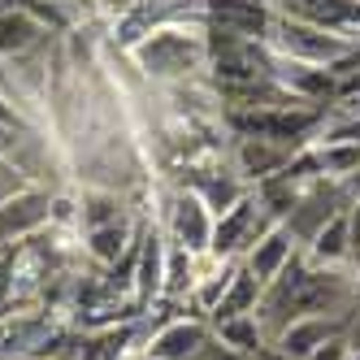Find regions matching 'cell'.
<instances>
[{"label": "cell", "mask_w": 360, "mask_h": 360, "mask_svg": "<svg viewBox=\"0 0 360 360\" xmlns=\"http://www.w3.org/2000/svg\"><path fill=\"white\" fill-rule=\"evenodd\" d=\"M261 291H265V282L239 261L235 274H230V282H226V291H221V300H217V308H213V321L256 313V304H261Z\"/></svg>", "instance_id": "obj_15"}, {"label": "cell", "mask_w": 360, "mask_h": 360, "mask_svg": "<svg viewBox=\"0 0 360 360\" xmlns=\"http://www.w3.org/2000/svg\"><path fill=\"white\" fill-rule=\"evenodd\" d=\"M334 334H343V317H300L287 330H278L274 352L282 360H308L326 339H334Z\"/></svg>", "instance_id": "obj_10"}, {"label": "cell", "mask_w": 360, "mask_h": 360, "mask_svg": "<svg viewBox=\"0 0 360 360\" xmlns=\"http://www.w3.org/2000/svg\"><path fill=\"white\" fill-rule=\"evenodd\" d=\"M0 131H13V135H31V126H27V117H22L9 100H0Z\"/></svg>", "instance_id": "obj_24"}, {"label": "cell", "mask_w": 360, "mask_h": 360, "mask_svg": "<svg viewBox=\"0 0 360 360\" xmlns=\"http://www.w3.org/2000/svg\"><path fill=\"white\" fill-rule=\"evenodd\" d=\"M195 282H200V274H195V252H187L183 243H169L165 248V287H161V295L178 300V295L195 291Z\"/></svg>", "instance_id": "obj_19"}, {"label": "cell", "mask_w": 360, "mask_h": 360, "mask_svg": "<svg viewBox=\"0 0 360 360\" xmlns=\"http://www.w3.org/2000/svg\"><path fill=\"white\" fill-rule=\"evenodd\" d=\"M31 187V178L22 174V165L13 157H0V204H9L18 191H27Z\"/></svg>", "instance_id": "obj_22"}, {"label": "cell", "mask_w": 360, "mask_h": 360, "mask_svg": "<svg viewBox=\"0 0 360 360\" xmlns=\"http://www.w3.org/2000/svg\"><path fill=\"white\" fill-rule=\"evenodd\" d=\"M308 261L313 265H343L352 261V230H347V209L334 213L308 243Z\"/></svg>", "instance_id": "obj_16"}, {"label": "cell", "mask_w": 360, "mask_h": 360, "mask_svg": "<svg viewBox=\"0 0 360 360\" xmlns=\"http://www.w3.org/2000/svg\"><path fill=\"white\" fill-rule=\"evenodd\" d=\"M204 18H209V31L243 35V39H269L274 27L269 0H204Z\"/></svg>", "instance_id": "obj_6"}, {"label": "cell", "mask_w": 360, "mask_h": 360, "mask_svg": "<svg viewBox=\"0 0 360 360\" xmlns=\"http://www.w3.org/2000/svg\"><path fill=\"white\" fill-rule=\"evenodd\" d=\"M135 235H139V230L126 221V217L122 221H109V226H96V230H87V252L96 256L100 265H117V256L135 243Z\"/></svg>", "instance_id": "obj_18"}, {"label": "cell", "mask_w": 360, "mask_h": 360, "mask_svg": "<svg viewBox=\"0 0 360 360\" xmlns=\"http://www.w3.org/2000/svg\"><path fill=\"white\" fill-rule=\"evenodd\" d=\"M347 360H360V352H347Z\"/></svg>", "instance_id": "obj_29"}, {"label": "cell", "mask_w": 360, "mask_h": 360, "mask_svg": "<svg viewBox=\"0 0 360 360\" xmlns=\"http://www.w3.org/2000/svg\"><path fill=\"white\" fill-rule=\"evenodd\" d=\"M274 226V217L265 213V204L256 200V191H248L235 209H226L213 221V243H209V261H243L252 252V243Z\"/></svg>", "instance_id": "obj_3"}, {"label": "cell", "mask_w": 360, "mask_h": 360, "mask_svg": "<svg viewBox=\"0 0 360 360\" xmlns=\"http://www.w3.org/2000/svg\"><path fill=\"white\" fill-rule=\"evenodd\" d=\"M126 217V209H122V195L117 191H87L83 195V204H79V221L87 226V230H96V226H109V221H122Z\"/></svg>", "instance_id": "obj_21"}, {"label": "cell", "mask_w": 360, "mask_h": 360, "mask_svg": "<svg viewBox=\"0 0 360 360\" xmlns=\"http://www.w3.org/2000/svg\"><path fill=\"white\" fill-rule=\"evenodd\" d=\"M44 35V22L31 9H5L0 13V57H22L27 48H35Z\"/></svg>", "instance_id": "obj_17"}, {"label": "cell", "mask_w": 360, "mask_h": 360, "mask_svg": "<svg viewBox=\"0 0 360 360\" xmlns=\"http://www.w3.org/2000/svg\"><path fill=\"white\" fill-rule=\"evenodd\" d=\"M213 209L204 204L195 191H174L169 200V239L174 243H183L187 252L195 256H209V243H213Z\"/></svg>", "instance_id": "obj_7"}, {"label": "cell", "mask_w": 360, "mask_h": 360, "mask_svg": "<svg viewBox=\"0 0 360 360\" xmlns=\"http://www.w3.org/2000/svg\"><path fill=\"white\" fill-rule=\"evenodd\" d=\"M209 339H213V326L209 321H200V317H174V321H165L148 339L143 356L148 360H195Z\"/></svg>", "instance_id": "obj_8"}, {"label": "cell", "mask_w": 360, "mask_h": 360, "mask_svg": "<svg viewBox=\"0 0 360 360\" xmlns=\"http://www.w3.org/2000/svg\"><path fill=\"white\" fill-rule=\"evenodd\" d=\"M356 261H360V256H356Z\"/></svg>", "instance_id": "obj_30"}, {"label": "cell", "mask_w": 360, "mask_h": 360, "mask_svg": "<svg viewBox=\"0 0 360 360\" xmlns=\"http://www.w3.org/2000/svg\"><path fill=\"white\" fill-rule=\"evenodd\" d=\"M187 191H195L204 204H209L213 217H221L226 209H235V204L248 195V187L239 183V178L230 174V169H217V165H209V169H191Z\"/></svg>", "instance_id": "obj_13"}, {"label": "cell", "mask_w": 360, "mask_h": 360, "mask_svg": "<svg viewBox=\"0 0 360 360\" xmlns=\"http://www.w3.org/2000/svg\"><path fill=\"white\" fill-rule=\"evenodd\" d=\"M53 200H57L53 187L31 183L27 191H18L9 204H0V248L39 235V230L53 221Z\"/></svg>", "instance_id": "obj_4"}, {"label": "cell", "mask_w": 360, "mask_h": 360, "mask_svg": "<svg viewBox=\"0 0 360 360\" xmlns=\"http://www.w3.org/2000/svg\"><path fill=\"white\" fill-rule=\"evenodd\" d=\"M135 61L152 79H187L209 61V39L183 27H157L143 44H135Z\"/></svg>", "instance_id": "obj_1"}, {"label": "cell", "mask_w": 360, "mask_h": 360, "mask_svg": "<svg viewBox=\"0 0 360 360\" xmlns=\"http://www.w3.org/2000/svg\"><path fill=\"white\" fill-rule=\"evenodd\" d=\"M295 157V143H282V139H261V135H243L239 139V169L248 178H269L278 169H287Z\"/></svg>", "instance_id": "obj_12"}, {"label": "cell", "mask_w": 360, "mask_h": 360, "mask_svg": "<svg viewBox=\"0 0 360 360\" xmlns=\"http://www.w3.org/2000/svg\"><path fill=\"white\" fill-rule=\"evenodd\" d=\"M165 248L169 243L157 235V230L139 226V265H135V295H139V304L157 300L161 287H165Z\"/></svg>", "instance_id": "obj_14"}, {"label": "cell", "mask_w": 360, "mask_h": 360, "mask_svg": "<svg viewBox=\"0 0 360 360\" xmlns=\"http://www.w3.org/2000/svg\"><path fill=\"white\" fill-rule=\"evenodd\" d=\"M195 360H252V356H243V352H235V347H230V343H221V339H217V334H213V339H209V343H204V352H200Z\"/></svg>", "instance_id": "obj_23"}, {"label": "cell", "mask_w": 360, "mask_h": 360, "mask_svg": "<svg viewBox=\"0 0 360 360\" xmlns=\"http://www.w3.org/2000/svg\"><path fill=\"white\" fill-rule=\"evenodd\" d=\"M113 9H131V5H139V0H109Z\"/></svg>", "instance_id": "obj_28"}, {"label": "cell", "mask_w": 360, "mask_h": 360, "mask_svg": "<svg viewBox=\"0 0 360 360\" xmlns=\"http://www.w3.org/2000/svg\"><path fill=\"white\" fill-rule=\"evenodd\" d=\"M347 230H352V256H360V195L347 204Z\"/></svg>", "instance_id": "obj_26"}, {"label": "cell", "mask_w": 360, "mask_h": 360, "mask_svg": "<svg viewBox=\"0 0 360 360\" xmlns=\"http://www.w3.org/2000/svg\"><path fill=\"white\" fill-rule=\"evenodd\" d=\"M143 360H148V356H143Z\"/></svg>", "instance_id": "obj_31"}, {"label": "cell", "mask_w": 360, "mask_h": 360, "mask_svg": "<svg viewBox=\"0 0 360 360\" xmlns=\"http://www.w3.org/2000/svg\"><path fill=\"white\" fill-rule=\"evenodd\" d=\"M347 187H326V183H317V187H308V191H300V200H295V209L282 217V226L291 230V239L295 243H313V235L334 217V213H343L347 209Z\"/></svg>", "instance_id": "obj_5"}, {"label": "cell", "mask_w": 360, "mask_h": 360, "mask_svg": "<svg viewBox=\"0 0 360 360\" xmlns=\"http://www.w3.org/2000/svg\"><path fill=\"white\" fill-rule=\"evenodd\" d=\"M291 256H295V239H291V230L282 226V221H274L261 239L252 243V252L243 256V265L261 278V282H269V278H278L282 269L291 265Z\"/></svg>", "instance_id": "obj_11"}, {"label": "cell", "mask_w": 360, "mask_h": 360, "mask_svg": "<svg viewBox=\"0 0 360 360\" xmlns=\"http://www.w3.org/2000/svg\"><path fill=\"white\" fill-rule=\"evenodd\" d=\"M282 18L308 22L330 35H352L360 31V0H278Z\"/></svg>", "instance_id": "obj_9"}, {"label": "cell", "mask_w": 360, "mask_h": 360, "mask_svg": "<svg viewBox=\"0 0 360 360\" xmlns=\"http://www.w3.org/2000/svg\"><path fill=\"white\" fill-rule=\"evenodd\" d=\"M22 143V135H13V131H0V157H9V152Z\"/></svg>", "instance_id": "obj_27"}, {"label": "cell", "mask_w": 360, "mask_h": 360, "mask_svg": "<svg viewBox=\"0 0 360 360\" xmlns=\"http://www.w3.org/2000/svg\"><path fill=\"white\" fill-rule=\"evenodd\" d=\"M282 57L291 61H304V65H330L339 70L352 53H360V39H347V35H330L321 27H308V22H295V18H282L274 13V27H269V39Z\"/></svg>", "instance_id": "obj_2"}, {"label": "cell", "mask_w": 360, "mask_h": 360, "mask_svg": "<svg viewBox=\"0 0 360 360\" xmlns=\"http://www.w3.org/2000/svg\"><path fill=\"white\" fill-rule=\"evenodd\" d=\"M213 334L221 343H230L235 352H243V356H256V352H265L261 343H265V330H261V321H256V313H243V317H226V321H213Z\"/></svg>", "instance_id": "obj_20"}, {"label": "cell", "mask_w": 360, "mask_h": 360, "mask_svg": "<svg viewBox=\"0 0 360 360\" xmlns=\"http://www.w3.org/2000/svg\"><path fill=\"white\" fill-rule=\"evenodd\" d=\"M347 352H352V347H347V339H343V334H334V339H326L313 356H308V360H347Z\"/></svg>", "instance_id": "obj_25"}]
</instances>
